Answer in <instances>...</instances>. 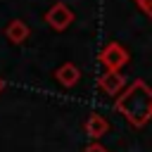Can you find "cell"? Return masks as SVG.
Returning <instances> with one entry per match:
<instances>
[{
	"mask_svg": "<svg viewBox=\"0 0 152 152\" xmlns=\"http://www.w3.org/2000/svg\"><path fill=\"white\" fill-rule=\"evenodd\" d=\"M107 131H109V121H107L104 116H100V114H90V116H88V121H86V133H88L90 138H102Z\"/></svg>",
	"mask_w": 152,
	"mask_h": 152,
	"instance_id": "cell-7",
	"label": "cell"
},
{
	"mask_svg": "<svg viewBox=\"0 0 152 152\" xmlns=\"http://www.w3.org/2000/svg\"><path fill=\"white\" fill-rule=\"evenodd\" d=\"M28 33H31V28H28V24L21 21V19H12V21L5 26V36H7V40L14 43V45L24 43V40L28 38Z\"/></svg>",
	"mask_w": 152,
	"mask_h": 152,
	"instance_id": "cell-4",
	"label": "cell"
},
{
	"mask_svg": "<svg viewBox=\"0 0 152 152\" xmlns=\"http://www.w3.org/2000/svg\"><path fill=\"white\" fill-rule=\"evenodd\" d=\"M45 21L50 24V28L55 31H66L74 21V12L64 5V2H55L48 12H45Z\"/></svg>",
	"mask_w": 152,
	"mask_h": 152,
	"instance_id": "cell-2",
	"label": "cell"
},
{
	"mask_svg": "<svg viewBox=\"0 0 152 152\" xmlns=\"http://www.w3.org/2000/svg\"><path fill=\"white\" fill-rule=\"evenodd\" d=\"M140 2H142V0H138V5H140Z\"/></svg>",
	"mask_w": 152,
	"mask_h": 152,
	"instance_id": "cell-11",
	"label": "cell"
},
{
	"mask_svg": "<svg viewBox=\"0 0 152 152\" xmlns=\"http://www.w3.org/2000/svg\"><path fill=\"white\" fill-rule=\"evenodd\" d=\"M100 88L107 93V95H116L121 88H124V76L119 74V71H114V69H107L102 76H100Z\"/></svg>",
	"mask_w": 152,
	"mask_h": 152,
	"instance_id": "cell-6",
	"label": "cell"
},
{
	"mask_svg": "<svg viewBox=\"0 0 152 152\" xmlns=\"http://www.w3.org/2000/svg\"><path fill=\"white\" fill-rule=\"evenodd\" d=\"M2 90H5V81L0 78V93H2Z\"/></svg>",
	"mask_w": 152,
	"mask_h": 152,
	"instance_id": "cell-10",
	"label": "cell"
},
{
	"mask_svg": "<svg viewBox=\"0 0 152 152\" xmlns=\"http://www.w3.org/2000/svg\"><path fill=\"white\" fill-rule=\"evenodd\" d=\"M140 10H142L147 17H152V0H142V2H140Z\"/></svg>",
	"mask_w": 152,
	"mask_h": 152,
	"instance_id": "cell-8",
	"label": "cell"
},
{
	"mask_svg": "<svg viewBox=\"0 0 152 152\" xmlns=\"http://www.w3.org/2000/svg\"><path fill=\"white\" fill-rule=\"evenodd\" d=\"M55 78H57L64 88H74V86L78 83V78H81V71H78V66H76L74 62H64V64L55 71Z\"/></svg>",
	"mask_w": 152,
	"mask_h": 152,
	"instance_id": "cell-5",
	"label": "cell"
},
{
	"mask_svg": "<svg viewBox=\"0 0 152 152\" xmlns=\"http://www.w3.org/2000/svg\"><path fill=\"white\" fill-rule=\"evenodd\" d=\"M83 152H107V150H104L102 145H97V142H93V145H88V147H86Z\"/></svg>",
	"mask_w": 152,
	"mask_h": 152,
	"instance_id": "cell-9",
	"label": "cell"
},
{
	"mask_svg": "<svg viewBox=\"0 0 152 152\" xmlns=\"http://www.w3.org/2000/svg\"><path fill=\"white\" fill-rule=\"evenodd\" d=\"M100 62H102L104 69H114V71H119V69L128 62V52H126L119 43H109V45L102 48V52H100Z\"/></svg>",
	"mask_w": 152,
	"mask_h": 152,
	"instance_id": "cell-3",
	"label": "cell"
},
{
	"mask_svg": "<svg viewBox=\"0 0 152 152\" xmlns=\"http://www.w3.org/2000/svg\"><path fill=\"white\" fill-rule=\"evenodd\" d=\"M114 107L133 126H142L147 124V119H152V88L145 81H135L124 90L121 97H116Z\"/></svg>",
	"mask_w": 152,
	"mask_h": 152,
	"instance_id": "cell-1",
	"label": "cell"
}]
</instances>
